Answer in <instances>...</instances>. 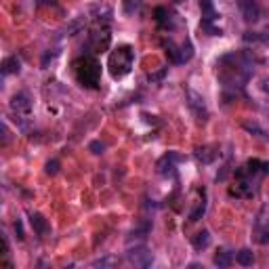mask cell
Returning a JSON list of instances; mask_svg holds the SVG:
<instances>
[{
  "instance_id": "cell-1",
  "label": "cell",
  "mask_w": 269,
  "mask_h": 269,
  "mask_svg": "<svg viewBox=\"0 0 269 269\" xmlns=\"http://www.w3.org/2000/svg\"><path fill=\"white\" fill-rule=\"evenodd\" d=\"M253 63L255 57L250 51L229 53L217 61V78L225 91L238 93L246 86V82L253 76Z\"/></svg>"
},
{
  "instance_id": "cell-4",
  "label": "cell",
  "mask_w": 269,
  "mask_h": 269,
  "mask_svg": "<svg viewBox=\"0 0 269 269\" xmlns=\"http://www.w3.org/2000/svg\"><path fill=\"white\" fill-rule=\"evenodd\" d=\"M74 67V76L80 86L84 88H97L101 80V63L93 55H84L71 63Z\"/></svg>"
},
{
  "instance_id": "cell-27",
  "label": "cell",
  "mask_w": 269,
  "mask_h": 269,
  "mask_svg": "<svg viewBox=\"0 0 269 269\" xmlns=\"http://www.w3.org/2000/svg\"><path fill=\"white\" fill-rule=\"evenodd\" d=\"M88 150H91L93 154H103V150H105V145H103V143H101V141H93V143H91V145H88Z\"/></svg>"
},
{
  "instance_id": "cell-11",
  "label": "cell",
  "mask_w": 269,
  "mask_h": 269,
  "mask_svg": "<svg viewBox=\"0 0 269 269\" xmlns=\"http://www.w3.org/2000/svg\"><path fill=\"white\" fill-rule=\"evenodd\" d=\"M193 156L202 164H212L214 160L219 158V148L217 145H202V148H198L193 152Z\"/></svg>"
},
{
  "instance_id": "cell-21",
  "label": "cell",
  "mask_w": 269,
  "mask_h": 269,
  "mask_svg": "<svg viewBox=\"0 0 269 269\" xmlns=\"http://www.w3.org/2000/svg\"><path fill=\"white\" fill-rule=\"evenodd\" d=\"M143 5H145V0H124L122 9H124V13H127V15H137L143 9Z\"/></svg>"
},
{
  "instance_id": "cell-19",
  "label": "cell",
  "mask_w": 269,
  "mask_h": 269,
  "mask_svg": "<svg viewBox=\"0 0 269 269\" xmlns=\"http://www.w3.org/2000/svg\"><path fill=\"white\" fill-rule=\"evenodd\" d=\"M231 261H234V255L229 253V250H219L217 255H214V259H212V263L217 265V267H229L231 265Z\"/></svg>"
},
{
  "instance_id": "cell-9",
  "label": "cell",
  "mask_w": 269,
  "mask_h": 269,
  "mask_svg": "<svg viewBox=\"0 0 269 269\" xmlns=\"http://www.w3.org/2000/svg\"><path fill=\"white\" fill-rule=\"evenodd\" d=\"M187 105H189V110L193 112V116L198 118V120H206L208 118V107L204 103V97L198 95L195 91H187Z\"/></svg>"
},
{
  "instance_id": "cell-15",
  "label": "cell",
  "mask_w": 269,
  "mask_h": 269,
  "mask_svg": "<svg viewBox=\"0 0 269 269\" xmlns=\"http://www.w3.org/2000/svg\"><path fill=\"white\" fill-rule=\"evenodd\" d=\"M208 244H210V231H206V229L191 238V246H193V250H198V253L204 248H208Z\"/></svg>"
},
{
  "instance_id": "cell-5",
  "label": "cell",
  "mask_w": 269,
  "mask_h": 269,
  "mask_svg": "<svg viewBox=\"0 0 269 269\" xmlns=\"http://www.w3.org/2000/svg\"><path fill=\"white\" fill-rule=\"evenodd\" d=\"M200 11H202V30L208 32V36H223V30L214 26L219 19V13L214 11L212 0H200Z\"/></svg>"
},
{
  "instance_id": "cell-10",
  "label": "cell",
  "mask_w": 269,
  "mask_h": 269,
  "mask_svg": "<svg viewBox=\"0 0 269 269\" xmlns=\"http://www.w3.org/2000/svg\"><path fill=\"white\" fill-rule=\"evenodd\" d=\"M154 15H156V23L160 26V30H168V32L175 30V26H177V15L173 11H168L166 7H158Z\"/></svg>"
},
{
  "instance_id": "cell-25",
  "label": "cell",
  "mask_w": 269,
  "mask_h": 269,
  "mask_svg": "<svg viewBox=\"0 0 269 269\" xmlns=\"http://www.w3.org/2000/svg\"><path fill=\"white\" fill-rule=\"evenodd\" d=\"M116 263H118L116 257H103V259L93 261V267H112V265H116Z\"/></svg>"
},
{
  "instance_id": "cell-3",
  "label": "cell",
  "mask_w": 269,
  "mask_h": 269,
  "mask_svg": "<svg viewBox=\"0 0 269 269\" xmlns=\"http://www.w3.org/2000/svg\"><path fill=\"white\" fill-rule=\"evenodd\" d=\"M135 65V51L131 44H120L110 53V59H107V69H110V76L114 80H120L124 76H129Z\"/></svg>"
},
{
  "instance_id": "cell-12",
  "label": "cell",
  "mask_w": 269,
  "mask_h": 269,
  "mask_svg": "<svg viewBox=\"0 0 269 269\" xmlns=\"http://www.w3.org/2000/svg\"><path fill=\"white\" fill-rule=\"evenodd\" d=\"M11 110L17 112V114H30L32 110V99L28 93H17L13 99H11Z\"/></svg>"
},
{
  "instance_id": "cell-17",
  "label": "cell",
  "mask_w": 269,
  "mask_h": 269,
  "mask_svg": "<svg viewBox=\"0 0 269 269\" xmlns=\"http://www.w3.org/2000/svg\"><path fill=\"white\" fill-rule=\"evenodd\" d=\"M150 229H152V225L145 221V223H141L139 227H135L133 231H131V236H129V244L133 242V240H145L148 238V234H150Z\"/></svg>"
},
{
  "instance_id": "cell-24",
  "label": "cell",
  "mask_w": 269,
  "mask_h": 269,
  "mask_svg": "<svg viewBox=\"0 0 269 269\" xmlns=\"http://www.w3.org/2000/svg\"><path fill=\"white\" fill-rule=\"evenodd\" d=\"M255 242L259 244H269V227H259L257 225V231H255Z\"/></svg>"
},
{
  "instance_id": "cell-30",
  "label": "cell",
  "mask_w": 269,
  "mask_h": 269,
  "mask_svg": "<svg viewBox=\"0 0 269 269\" xmlns=\"http://www.w3.org/2000/svg\"><path fill=\"white\" fill-rule=\"evenodd\" d=\"M261 88H263V91H265V93L269 95V78H265V80H263V84H261Z\"/></svg>"
},
{
  "instance_id": "cell-13",
  "label": "cell",
  "mask_w": 269,
  "mask_h": 269,
  "mask_svg": "<svg viewBox=\"0 0 269 269\" xmlns=\"http://www.w3.org/2000/svg\"><path fill=\"white\" fill-rule=\"evenodd\" d=\"M30 223H32V229L38 236H48L51 234V225H48V221L42 217L40 212H32L30 214Z\"/></svg>"
},
{
  "instance_id": "cell-23",
  "label": "cell",
  "mask_w": 269,
  "mask_h": 269,
  "mask_svg": "<svg viewBox=\"0 0 269 269\" xmlns=\"http://www.w3.org/2000/svg\"><path fill=\"white\" fill-rule=\"evenodd\" d=\"M242 127H244V131H248L250 135H257V137H261L263 141H269V135L259 127V124L257 122H244L242 124Z\"/></svg>"
},
{
  "instance_id": "cell-26",
  "label": "cell",
  "mask_w": 269,
  "mask_h": 269,
  "mask_svg": "<svg viewBox=\"0 0 269 269\" xmlns=\"http://www.w3.org/2000/svg\"><path fill=\"white\" fill-rule=\"evenodd\" d=\"M59 173V162L57 160H48L46 162V175H57Z\"/></svg>"
},
{
  "instance_id": "cell-28",
  "label": "cell",
  "mask_w": 269,
  "mask_h": 269,
  "mask_svg": "<svg viewBox=\"0 0 269 269\" xmlns=\"http://www.w3.org/2000/svg\"><path fill=\"white\" fill-rule=\"evenodd\" d=\"M166 71H168V69L164 67L162 71H158V74H150V82H156V80H162V78L166 76Z\"/></svg>"
},
{
  "instance_id": "cell-18",
  "label": "cell",
  "mask_w": 269,
  "mask_h": 269,
  "mask_svg": "<svg viewBox=\"0 0 269 269\" xmlns=\"http://www.w3.org/2000/svg\"><path fill=\"white\" fill-rule=\"evenodd\" d=\"M244 42H269V28H265L263 32H246Z\"/></svg>"
},
{
  "instance_id": "cell-16",
  "label": "cell",
  "mask_w": 269,
  "mask_h": 269,
  "mask_svg": "<svg viewBox=\"0 0 269 269\" xmlns=\"http://www.w3.org/2000/svg\"><path fill=\"white\" fill-rule=\"evenodd\" d=\"M162 44H164V48H166V53H168V59H170L173 63H183L181 48H179L173 40H162Z\"/></svg>"
},
{
  "instance_id": "cell-20",
  "label": "cell",
  "mask_w": 269,
  "mask_h": 269,
  "mask_svg": "<svg viewBox=\"0 0 269 269\" xmlns=\"http://www.w3.org/2000/svg\"><path fill=\"white\" fill-rule=\"evenodd\" d=\"M204 212H206V200L202 198V200L195 202V206L191 208V212H189V221H191V223L200 221V219L204 217Z\"/></svg>"
},
{
  "instance_id": "cell-8",
  "label": "cell",
  "mask_w": 269,
  "mask_h": 269,
  "mask_svg": "<svg viewBox=\"0 0 269 269\" xmlns=\"http://www.w3.org/2000/svg\"><path fill=\"white\" fill-rule=\"evenodd\" d=\"M238 9L246 23H257L261 19V7L257 0H238Z\"/></svg>"
},
{
  "instance_id": "cell-22",
  "label": "cell",
  "mask_w": 269,
  "mask_h": 269,
  "mask_svg": "<svg viewBox=\"0 0 269 269\" xmlns=\"http://www.w3.org/2000/svg\"><path fill=\"white\" fill-rule=\"evenodd\" d=\"M236 261H238V265H242V267H250V265L255 263V255H253V250L242 248L240 253L236 255Z\"/></svg>"
},
{
  "instance_id": "cell-7",
  "label": "cell",
  "mask_w": 269,
  "mask_h": 269,
  "mask_svg": "<svg viewBox=\"0 0 269 269\" xmlns=\"http://www.w3.org/2000/svg\"><path fill=\"white\" fill-rule=\"evenodd\" d=\"M127 259H129V263H133L137 267H150L154 263L152 250H148L145 246H135V248H131L129 253H127Z\"/></svg>"
},
{
  "instance_id": "cell-2",
  "label": "cell",
  "mask_w": 269,
  "mask_h": 269,
  "mask_svg": "<svg viewBox=\"0 0 269 269\" xmlns=\"http://www.w3.org/2000/svg\"><path fill=\"white\" fill-rule=\"evenodd\" d=\"M269 175V162L265 160H248L244 166L236 170V187L229 189V195L236 198H244V195H253L257 191V183L261 179Z\"/></svg>"
},
{
  "instance_id": "cell-6",
  "label": "cell",
  "mask_w": 269,
  "mask_h": 269,
  "mask_svg": "<svg viewBox=\"0 0 269 269\" xmlns=\"http://www.w3.org/2000/svg\"><path fill=\"white\" fill-rule=\"evenodd\" d=\"M185 156L181 154H177V152H166L162 158L158 160V164H156V170L162 175V177H168V175H175V166L179 162H183Z\"/></svg>"
},
{
  "instance_id": "cell-14",
  "label": "cell",
  "mask_w": 269,
  "mask_h": 269,
  "mask_svg": "<svg viewBox=\"0 0 269 269\" xmlns=\"http://www.w3.org/2000/svg\"><path fill=\"white\" fill-rule=\"evenodd\" d=\"M3 76H9V74H19L21 71V61H19V57L17 55H11V57H7L5 61H3Z\"/></svg>"
},
{
  "instance_id": "cell-29",
  "label": "cell",
  "mask_w": 269,
  "mask_h": 269,
  "mask_svg": "<svg viewBox=\"0 0 269 269\" xmlns=\"http://www.w3.org/2000/svg\"><path fill=\"white\" fill-rule=\"evenodd\" d=\"M15 231H17V238L23 240V227H21V221H17V223H15Z\"/></svg>"
}]
</instances>
